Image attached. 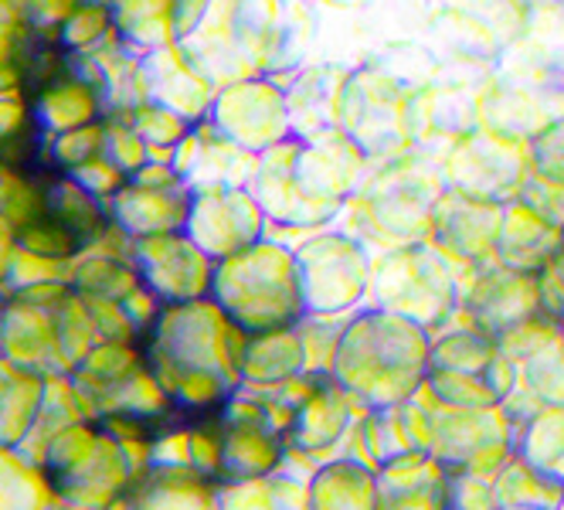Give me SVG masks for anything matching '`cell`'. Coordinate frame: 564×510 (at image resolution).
Returning <instances> with one entry per match:
<instances>
[{
    "mask_svg": "<svg viewBox=\"0 0 564 510\" xmlns=\"http://www.w3.org/2000/svg\"><path fill=\"white\" fill-rule=\"evenodd\" d=\"M102 344L96 317L72 283L14 290L4 310V358L34 375H72Z\"/></svg>",
    "mask_w": 564,
    "mask_h": 510,
    "instance_id": "cell-1",
    "label": "cell"
},
{
    "mask_svg": "<svg viewBox=\"0 0 564 510\" xmlns=\"http://www.w3.org/2000/svg\"><path fill=\"white\" fill-rule=\"evenodd\" d=\"M147 365L167 399L187 412H208L225 399L221 313L200 300L160 310L147 340Z\"/></svg>",
    "mask_w": 564,
    "mask_h": 510,
    "instance_id": "cell-2",
    "label": "cell"
},
{
    "mask_svg": "<svg viewBox=\"0 0 564 510\" xmlns=\"http://www.w3.org/2000/svg\"><path fill=\"white\" fill-rule=\"evenodd\" d=\"M133 443H123L96 419H83L48 443L42 469L62 503L109 510L137 480Z\"/></svg>",
    "mask_w": 564,
    "mask_h": 510,
    "instance_id": "cell-3",
    "label": "cell"
},
{
    "mask_svg": "<svg viewBox=\"0 0 564 510\" xmlns=\"http://www.w3.org/2000/svg\"><path fill=\"white\" fill-rule=\"evenodd\" d=\"M137 262H140V276L143 283L167 303H187L197 300L205 290L208 269L200 259L197 246L177 235H147L137 242Z\"/></svg>",
    "mask_w": 564,
    "mask_h": 510,
    "instance_id": "cell-4",
    "label": "cell"
},
{
    "mask_svg": "<svg viewBox=\"0 0 564 510\" xmlns=\"http://www.w3.org/2000/svg\"><path fill=\"white\" fill-rule=\"evenodd\" d=\"M109 510H221V497L208 474L184 463H156L137 477Z\"/></svg>",
    "mask_w": 564,
    "mask_h": 510,
    "instance_id": "cell-5",
    "label": "cell"
},
{
    "mask_svg": "<svg viewBox=\"0 0 564 510\" xmlns=\"http://www.w3.org/2000/svg\"><path fill=\"white\" fill-rule=\"evenodd\" d=\"M45 375L18 368L0 355V446H21L45 402Z\"/></svg>",
    "mask_w": 564,
    "mask_h": 510,
    "instance_id": "cell-6",
    "label": "cell"
},
{
    "mask_svg": "<svg viewBox=\"0 0 564 510\" xmlns=\"http://www.w3.org/2000/svg\"><path fill=\"white\" fill-rule=\"evenodd\" d=\"M99 106L102 99L93 83H86V78H78V75H62V78H52V83L37 93L34 120L42 130L58 137V133L96 123Z\"/></svg>",
    "mask_w": 564,
    "mask_h": 510,
    "instance_id": "cell-7",
    "label": "cell"
},
{
    "mask_svg": "<svg viewBox=\"0 0 564 510\" xmlns=\"http://www.w3.org/2000/svg\"><path fill=\"white\" fill-rule=\"evenodd\" d=\"M83 419H93V409L83 399V391L75 388L72 375H52L48 384H45V402H42V409H37V419L31 425L28 440L18 449L42 466V456H45L48 443L62 433V428L83 422Z\"/></svg>",
    "mask_w": 564,
    "mask_h": 510,
    "instance_id": "cell-8",
    "label": "cell"
},
{
    "mask_svg": "<svg viewBox=\"0 0 564 510\" xmlns=\"http://www.w3.org/2000/svg\"><path fill=\"white\" fill-rule=\"evenodd\" d=\"M45 194H48V218L58 221L78 246L89 249L102 239V231H106L102 205H99L96 194L86 191L72 174L48 181Z\"/></svg>",
    "mask_w": 564,
    "mask_h": 510,
    "instance_id": "cell-9",
    "label": "cell"
},
{
    "mask_svg": "<svg viewBox=\"0 0 564 510\" xmlns=\"http://www.w3.org/2000/svg\"><path fill=\"white\" fill-rule=\"evenodd\" d=\"M112 215L119 225H123V231H133V235H140V239H147V235L174 231L184 221V205H177L164 191L137 184V187L116 191Z\"/></svg>",
    "mask_w": 564,
    "mask_h": 510,
    "instance_id": "cell-10",
    "label": "cell"
},
{
    "mask_svg": "<svg viewBox=\"0 0 564 510\" xmlns=\"http://www.w3.org/2000/svg\"><path fill=\"white\" fill-rule=\"evenodd\" d=\"M55 503L45 469L18 446H0V510H52Z\"/></svg>",
    "mask_w": 564,
    "mask_h": 510,
    "instance_id": "cell-11",
    "label": "cell"
},
{
    "mask_svg": "<svg viewBox=\"0 0 564 510\" xmlns=\"http://www.w3.org/2000/svg\"><path fill=\"white\" fill-rule=\"evenodd\" d=\"M140 280L143 276L137 269H130L119 259H106V256L78 262L72 272V286L83 296H99V300H116V303H123L137 286H143Z\"/></svg>",
    "mask_w": 564,
    "mask_h": 510,
    "instance_id": "cell-12",
    "label": "cell"
},
{
    "mask_svg": "<svg viewBox=\"0 0 564 510\" xmlns=\"http://www.w3.org/2000/svg\"><path fill=\"white\" fill-rule=\"evenodd\" d=\"M0 215L18 231L37 218L48 215V194L42 184H34L14 167H0Z\"/></svg>",
    "mask_w": 564,
    "mask_h": 510,
    "instance_id": "cell-13",
    "label": "cell"
},
{
    "mask_svg": "<svg viewBox=\"0 0 564 510\" xmlns=\"http://www.w3.org/2000/svg\"><path fill=\"white\" fill-rule=\"evenodd\" d=\"M109 28V8L99 0H78V8L58 28V42L72 52H89Z\"/></svg>",
    "mask_w": 564,
    "mask_h": 510,
    "instance_id": "cell-14",
    "label": "cell"
},
{
    "mask_svg": "<svg viewBox=\"0 0 564 510\" xmlns=\"http://www.w3.org/2000/svg\"><path fill=\"white\" fill-rule=\"evenodd\" d=\"M72 272H75L72 259H48V256H37V252L18 246L8 286L24 290V286H37V283H72Z\"/></svg>",
    "mask_w": 564,
    "mask_h": 510,
    "instance_id": "cell-15",
    "label": "cell"
},
{
    "mask_svg": "<svg viewBox=\"0 0 564 510\" xmlns=\"http://www.w3.org/2000/svg\"><path fill=\"white\" fill-rule=\"evenodd\" d=\"M102 150H106V127H99V123L52 137V161L65 171L93 161V156H99Z\"/></svg>",
    "mask_w": 564,
    "mask_h": 510,
    "instance_id": "cell-16",
    "label": "cell"
},
{
    "mask_svg": "<svg viewBox=\"0 0 564 510\" xmlns=\"http://www.w3.org/2000/svg\"><path fill=\"white\" fill-rule=\"evenodd\" d=\"M18 246L31 249L37 256H48V259H75L78 252H83V246H78L72 235L58 221H52L48 215L24 225L18 231Z\"/></svg>",
    "mask_w": 564,
    "mask_h": 510,
    "instance_id": "cell-17",
    "label": "cell"
},
{
    "mask_svg": "<svg viewBox=\"0 0 564 510\" xmlns=\"http://www.w3.org/2000/svg\"><path fill=\"white\" fill-rule=\"evenodd\" d=\"M28 130V106L21 96H0V167H11Z\"/></svg>",
    "mask_w": 564,
    "mask_h": 510,
    "instance_id": "cell-18",
    "label": "cell"
},
{
    "mask_svg": "<svg viewBox=\"0 0 564 510\" xmlns=\"http://www.w3.org/2000/svg\"><path fill=\"white\" fill-rule=\"evenodd\" d=\"M68 174L86 191H93L96 198H106V194H116L119 187H123V171H119V164H109V161H102V156H93V161L72 167Z\"/></svg>",
    "mask_w": 564,
    "mask_h": 510,
    "instance_id": "cell-19",
    "label": "cell"
},
{
    "mask_svg": "<svg viewBox=\"0 0 564 510\" xmlns=\"http://www.w3.org/2000/svg\"><path fill=\"white\" fill-rule=\"evenodd\" d=\"M75 8H78V0H24L28 21L37 31H58Z\"/></svg>",
    "mask_w": 564,
    "mask_h": 510,
    "instance_id": "cell-20",
    "label": "cell"
},
{
    "mask_svg": "<svg viewBox=\"0 0 564 510\" xmlns=\"http://www.w3.org/2000/svg\"><path fill=\"white\" fill-rule=\"evenodd\" d=\"M106 147H109V153L116 156V164H119V167H127V171H133V167L140 164V156H143V147L137 143V137L123 133L119 127H109V130H106Z\"/></svg>",
    "mask_w": 564,
    "mask_h": 510,
    "instance_id": "cell-21",
    "label": "cell"
},
{
    "mask_svg": "<svg viewBox=\"0 0 564 510\" xmlns=\"http://www.w3.org/2000/svg\"><path fill=\"white\" fill-rule=\"evenodd\" d=\"M14 252H18V228L4 215H0V286H4L8 276H11Z\"/></svg>",
    "mask_w": 564,
    "mask_h": 510,
    "instance_id": "cell-22",
    "label": "cell"
},
{
    "mask_svg": "<svg viewBox=\"0 0 564 510\" xmlns=\"http://www.w3.org/2000/svg\"><path fill=\"white\" fill-rule=\"evenodd\" d=\"M21 72L14 62H0V96H18Z\"/></svg>",
    "mask_w": 564,
    "mask_h": 510,
    "instance_id": "cell-23",
    "label": "cell"
},
{
    "mask_svg": "<svg viewBox=\"0 0 564 510\" xmlns=\"http://www.w3.org/2000/svg\"><path fill=\"white\" fill-rule=\"evenodd\" d=\"M4 310H8V296L0 293V355H4Z\"/></svg>",
    "mask_w": 564,
    "mask_h": 510,
    "instance_id": "cell-24",
    "label": "cell"
},
{
    "mask_svg": "<svg viewBox=\"0 0 564 510\" xmlns=\"http://www.w3.org/2000/svg\"><path fill=\"white\" fill-rule=\"evenodd\" d=\"M52 510H86V507H72V503H62V500H58V503H55Z\"/></svg>",
    "mask_w": 564,
    "mask_h": 510,
    "instance_id": "cell-25",
    "label": "cell"
}]
</instances>
